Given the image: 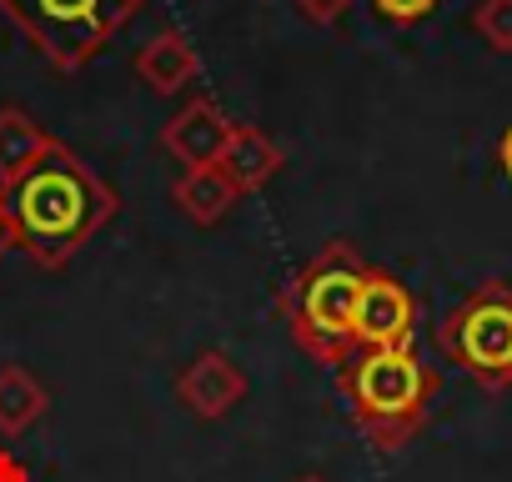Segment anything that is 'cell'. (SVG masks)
Instances as JSON below:
<instances>
[{
    "mask_svg": "<svg viewBox=\"0 0 512 482\" xmlns=\"http://www.w3.org/2000/svg\"><path fill=\"white\" fill-rule=\"evenodd\" d=\"M442 357L467 372L482 392L512 387V287L482 282L437 322Z\"/></svg>",
    "mask_w": 512,
    "mask_h": 482,
    "instance_id": "5b68a950",
    "label": "cell"
},
{
    "mask_svg": "<svg viewBox=\"0 0 512 482\" xmlns=\"http://www.w3.org/2000/svg\"><path fill=\"white\" fill-rule=\"evenodd\" d=\"M56 146V136L21 106H0V191L11 181H21L46 151Z\"/></svg>",
    "mask_w": 512,
    "mask_h": 482,
    "instance_id": "8fae6325",
    "label": "cell"
},
{
    "mask_svg": "<svg viewBox=\"0 0 512 482\" xmlns=\"http://www.w3.org/2000/svg\"><path fill=\"white\" fill-rule=\"evenodd\" d=\"M472 31L482 36L487 51L512 56V0H477L472 11Z\"/></svg>",
    "mask_w": 512,
    "mask_h": 482,
    "instance_id": "5bb4252c",
    "label": "cell"
},
{
    "mask_svg": "<svg viewBox=\"0 0 512 482\" xmlns=\"http://www.w3.org/2000/svg\"><path fill=\"white\" fill-rule=\"evenodd\" d=\"M367 262L357 257V247L347 241H332L322 247L277 297V312L292 332V342L312 357V362H327V367H342L357 342H352V317H357V297H362V282H367Z\"/></svg>",
    "mask_w": 512,
    "mask_h": 482,
    "instance_id": "3957f363",
    "label": "cell"
},
{
    "mask_svg": "<svg viewBox=\"0 0 512 482\" xmlns=\"http://www.w3.org/2000/svg\"><path fill=\"white\" fill-rule=\"evenodd\" d=\"M497 161H502V171H507V181H512V126H507L502 141H497Z\"/></svg>",
    "mask_w": 512,
    "mask_h": 482,
    "instance_id": "ac0fdd59",
    "label": "cell"
},
{
    "mask_svg": "<svg viewBox=\"0 0 512 482\" xmlns=\"http://www.w3.org/2000/svg\"><path fill=\"white\" fill-rule=\"evenodd\" d=\"M297 11H302L312 26H337V21L352 11V0H297Z\"/></svg>",
    "mask_w": 512,
    "mask_h": 482,
    "instance_id": "2e32d148",
    "label": "cell"
},
{
    "mask_svg": "<svg viewBox=\"0 0 512 482\" xmlns=\"http://www.w3.org/2000/svg\"><path fill=\"white\" fill-rule=\"evenodd\" d=\"M0 482H31L26 462H21L16 452H6V447H0Z\"/></svg>",
    "mask_w": 512,
    "mask_h": 482,
    "instance_id": "e0dca14e",
    "label": "cell"
},
{
    "mask_svg": "<svg viewBox=\"0 0 512 482\" xmlns=\"http://www.w3.org/2000/svg\"><path fill=\"white\" fill-rule=\"evenodd\" d=\"M246 372H241V362L226 352V347H206V352H196L186 367H181V377H176V397H181V407L191 412V417H201V422H221V417H231L241 402H246Z\"/></svg>",
    "mask_w": 512,
    "mask_h": 482,
    "instance_id": "52a82bcc",
    "label": "cell"
},
{
    "mask_svg": "<svg viewBox=\"0 0 512 482\" xmlns=\"http://www.w3.org/2000/svg\"><path fill=\"white\" fill-rule=\"evenodd\" d=\"M337 387L347 397L352 422L372 437V447L402 452L427 427L442 382L417 347H377V352H352L337 372Z\"/></svg>",
    "mask_w": 512,
    "mask_h": 482,
    "instance_id": "7a4b0ae2",
    "label": "cell"
},
{
    "mask_svg": "<svg viewBox=\"0 0 512 482\" xmlns=\"http://www.w3.org/2000/svg\"><path fill=\"white\" fill-rule=\"evenodd\" d=\"M417 337V297L402 277L372 267L357 297V317H352V342L357 352H377V347H412Z\"/></svg>",
    "mask_w": 512,
    "mask_h": 482,
    "instance_id": "8992f818",
    "label": "cell"
},
{
    "mask_svg": "<svg viewBox=\"0 0 512 482\" xmlns=\"http://www.w3.org/2000/svg\"><path fill=\"white\" fill-rule=\"evenodd\" d=\"M372 6H377L387 21L412 26V21H422V16H432V11H437V0H372Z\"/></svg>",
    "mask_w": 512,
    "mask_h": 482,
    "instance_id": "9a60e30c",
    "label": "cell"
},
{
    "mask_svg": "<svg viewBox=\"0 0 512 482\" xmlns=\"http://www.w3.org/2000/svg\"><path fill=\"white\" fill-rule=\"evenodd\" d=\"M141 6L146 0H0V16L56 71H81L141 16Z\"/></svg>",
    "mask_w": 512,
    "mask_h": 482,
    "instance_id": "277c9868",
    "label": "cell"
},
{
    "mask_svg": "<svg viewBox=\"0 0 512 482\" xmlns=\"http://www.w3.org/2000/svg\"><path fill=\"white\" fill-rule=\"evenodd\" d=\"M116 211V191L61 141L21 181L6 186L11 247H21L26 262H36L41 272H61Z\"/></svg>",
    "mask_w": 512,
    "mask_h": 482,
    "instance_id": "6da1fadb",
    "label": "cell"
},
{
    "mask_svg": "<svg viewBox=\"0 0 512 482\" xmlns=\"http://www.w3.org/2000/svg\"><path fill=\"white\" fill-rule=\"evenodd\" d=\"M46 412H51V387L31 367H21V362L0 367V437L31 432Z\"/></svg>",
    "mask_w": 512,
    "mask_h": 482,
    "instance_id": "7c38bea8",
    "label": "cell"
},
{
    "mask_svg": "<svg viewBox=\"0 0 512 482\" xmlns=\"http://www.w3.org/2000/svg\"><path fill=\"white\" fill-rule=\"evenodd\" d=\"M297 482H327V477H317V472H307V477H297Z\"/></svg>",
    "mask_w": 512,
    "mask_h": 482,
    "instance_id": "ffe728a7",
    "label": "cell"
},
{
    "mask_svg": "<svg viewBox=\"0 0 512 482\" xmlns=\"http://www.w3.org/2000/svg\"><path fill=\"white\" fill-rule=\"evenodd\" d=\"M171 201H176V211H181L191 226H216L241 196H236V186L221 176V166H196V171H181V181L171 186Z\"/></svg>",
    "mask_w": 512,
    "mask_h": 482,
    "instance_id": "4fadbf2b",
    "label": "cell"
},
{
    "mask_svg": "<svg viewBox=\"0 0 512 482\" xmlns=\"http://www.w3.org/2000/svg\"><path fill=\"white\" fill-rule=\"evenodd\" d=\"M282 161H287V151L262 131V126H231V136H226V151H221V176L236 186V196H246V191H262L277 171H282Z\"/></svg>",
    "mask_w": 512,
    "mask_h": 482,
    "instance_id": "9c48e42d",
    "label": "cell"
},
{
    "mask_svg": "<svg viewBox=\"0 0 512 482\" xmlns=\"http://www.w3.org/2000/svg\"><path fill=\"white\" fill-rule=\"evenodd\" d=\"M11 252V221H6V191H0V257Z\"/></svg>",
    "mask_w": 512,
    "mask_h": 482,
    "instance_id": "d6986e66",
    "label": "cell"
},
{
    "mask_svg": "<svg viewBox=\"0 0 512 482\" xmlns=\"http://www.w3.org/2000/svg\"><path fill=\"white\" fill-rule=\"evenodd\" d=\"M136 76H141L146 91L176 96V91H186V86L201 76V56L191 51V41H186L181 31H161L156 41H146V46L136 51Z\"/></svg>",
    "mask_w": 512,
    "mask_h": 482,
    "instance_id": "30bf717a",
    "label": "cell"
},
{
    "mask_svg": "<svg viewBox=\"0 0 512 482\" xmlns=\"http://www.w3.org/2000/svg\"><path fill=\"white\" fill-rule=\"evenodd\" d=\"M231 126H236V121H226V111H221L211 96H196V101H186V106L166 121L161 146H166V156H176L186 171H196V166H216L221 151H226Z\"/></svg>",
    "mask_w": 512,
    "mask_h": 482,
    "instance_id": "ba28073f",
    "label": "cell"
}]
</instances>
